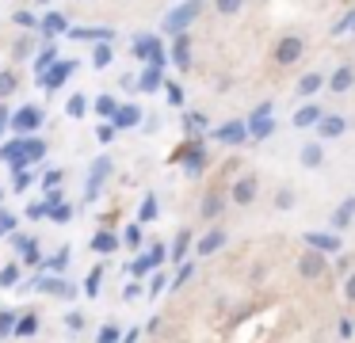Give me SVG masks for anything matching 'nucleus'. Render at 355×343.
<instances>
[{
	"label": "nucleus",
	"mask_w": 355,
	"mask_h": 343,
	"mask_svg": "<svg viewBox=\"0 0 355 343\" xmlns=\"http://www.w3.org/2000/svg\"><path fill=\"white\" fill-rule=\"evenodd\" d=\"M111 157H96V164H92V172H88V183H85V202H96L100 198V191H103V179L111 175Z\"/></svg>",
	"instance_id": "20e7f679"
},
{
	"label": "nucleus",
	"mask_w": 355,
	"mask_h": 343,
	"mask_svg": "<svg viewBox=\"0 0 355 343\" xmlns=\"http://www.w3.org/2000/svg\"><path fill=\"white\" fill-rule=\"evenodd\" d=\"M42 157H46V141H42V137H24V164H19V172L39 164Z\"/></svg>",
	"instance_id": "2eb2a0df"
},
{
	"label": "nucleus",
	"mask_w": 355,
	"mask_h": 343,
	"mask_svg": "<svg viewBox=\"0 0 355 343\" xmlns=\"http://www.w3.org/2000/svg\"><path fill=\"white\" fill-rule=\"evenodd\" d=\"M96 137H100L103 145H107V141H115V126H111V122H103V126L96 130Z\"/></svg>",
	"instance_id": "5fc2aeb1"
},
{
	"label": "nucleus",
	"mask_w": 355,
	"mask_h": 343,
	"mask_svg": "<svg viewBox=\"0 0 355 343\" xmlns=\"http://www.w3.org/2000/svg\"><path fill=\"white\" fill-rule=\"evenodd\" d=\"M222 210H225V198H222V195H207V202H202V210H199V213H202L207 221H214Z\"/></svg>",
	"instance_id": "c756f323"
},
{
	"label": "nucleus",
	"mask_w": 355,
	"mask_h": 343,
	"mask_svg": "<svg viewBox=\"0 0 355 343\" xmlns=\"http://www.w3.org/2000/svg\"><path fill=\"white\" fill-rule=\"evenodd\" d=\"M161 290H164V274L157 271V274H153V282H149V294H161Z\"/></svg>",
	"instance_id": "69168bd1"
},
{
	"label": "nucleus",
	"mask_w": 355,
	"mask_h": 343,
	"mask_svg": "<svg viewBox=\"0 0 355 343\" xmlns=\"http://www.w3.org/2000/svg\"><path fill=\"white\" fill-rule=\"evenodd\" d=\"M275 206H279V210H291V206H294V191H279V195H275Z\"/></svg>",
	"instance_id": "3c124183"
},
{
	"label": "nucleus",
	"mask_w": 355,
	"mask_h": 343,
	"mask_svg": "<svg viewBox=\"0 0 355 343\" xmlns=\"http://www.w3.org/2000/svg\"><path fill=\"white\" fill-rule=\"evenodd\" d=\"M39 30L46 35V42H54L58 35H69V19H65L62 12H46V15L39 19Z\"/></svg>",
	"instance_id": "9d476101"
},
{
	"label": "nucleus",
	"mask_w": 355,
	"mask_h": 343,
	"mask_svg": "<svg viewBox=\"0 0 355 343\" xmlns=\"http://www.w3.org/2000/svg\"><path fill=\"white\" fill-rule=\"evenodd\" d=\"M119 244H123V240H119L115 233H107V229H103V233H96V236H92V252H100V256H107V252H115Z\"/></svg>",
	"instance_id": "b1692460"
},
{
	"label": "nucleus",
	"mask_w": 355,
	"mask_h": 343,
	"mask_svg": "<svg viewBox=\"0 0 355 343\" xmlns=\"http://www.w3.org/2000/svg\"><path fill=\"white\" fill-rule=\"evenodd\" d=\"M35 286L50 290L54 297H73V286H69V282H58V279H35Z\"/></svg>",
	"instance_id": "a878e982"
},
{
	"label": "nucleus",
	"mask_w": 355,
	"mask_h": 343,
	"mask_svg": "<svg viewBox=\"0 0 355 343\" xmlns=\"http://www.w3.org/2000/svg\"><path fill=\"white\" fill-rule=\"evenodd\" d=\"M16 88H19V76L12 73V69H0V103H4Z\"/></svg>",
	"instance_id": "bb28decb"
},
{
	"label": "nucleus",
	"mask_w": 355,
	"mask_h": 343,
	"mask_svg": "<svg viewBox=\"0 0 355 343\" xmlns=\"http://www.w3.org/2000/svg\"><path fill=\"white\" fill-rule=\"evenodd\" d=\"M100 279H103V267H92V274L85 279V290H88V297H96V290H100Z\"/></svg>",
	"instance_id": "c03bdc74"
},
{
	"label": "nucleus",
	"mask_w": 355,
	"mask_h": 343,
	"mask_svg": "<svg viewBox=\"0 0 355 343\" xmlns=\"http://www.w3.org/2000/svg\"><path fill=\"white\" fill-rule=\"evenodd\" d=\"M332 30H336V35H344V30H355V12H347V15H344V23H336Z\"/></svg>",
	"instance_id": "4d7b16f0"
},
{
	"label": "nucleus",
	"mask_w": 355,
	"mask_h": 343,
	"mask_svg": "<svg viewBox=\"0 0 355 343\" xmlns=\"http://www.w3.org/2000/svg\"><path fill=\"white\" fill-rule=\"evenodd\" d=\"M207 126V118H202V114H187V130H202Z\"/></svg>",
	"instance_id": "e2e57ef3"
},
{
	"label": "nucleus",
	"mask_w": 355,
	"mask_h": 343,
	"mask_svg": "<svg viewBox=\"0 0 355 343\" xmlns=\"http://www.w3.org/2000/svg\"><path fill=\"white\" fill-rule=\"evenodd\" d=\"M65 263H69V248H62L58 256H50L42 267H46V271H65Z\"/></svg>",
	"instance_id": "a19ab883"
},
{
	"label": "nucleus",
	"mask_w": 355,
	"mask_h": 343,
	"mask_svg": "<svg viewBox=\"0 0 355 343\" xmlns=\"http://www.w3.org/2000/svg\"><path fill=\"white\" fill-rule=\"evenodd\" d=\"M225 240H230V233H225V229H210L207 236H199V244H195V256H214L218 248H225Z\"/></svg>",
	"instance_id": "ddd939ff"
},
{
	"label": "nucleus",
	"mask_w": 355,
	"mask_h": 343,
	"mask_svg": "<svg viewBox=\"0 0 355 343\" xmlns=\"http://www.w3.org/2000/svg\"><path fill=\"white\" fill-rule=\"evenodd\" d=\"M12 23H16V27H24V30H31V35L39 30V15H35V12H27V8H19V12L12 15Z\"/></svg>",
	"instance_id": "2f4dec72"
},
{
	"label": "nucleus",
	"mask_w": 355,
	"mask_h": 343,
	"mask_svg": "<svg viewBox=\"0 0 355 343\" xmlns=\"http://www.w3.org/2000/svg\"><path fill=\"white\" fill-rule=\"evenodd\" d=\"M92 111L100 114V118H115V111H119V103H115V96H96V103H92Z\"/></svg>",
	"instance_id": "c85d7f7f"
},
{
	"label": "nucleus",
	"mask_w": 355,
	"mask_h": 343,
	"mask_svg": "<svg viewBox=\"0 0 355 343\" xmlns=\"http://www.w3.org/2000/svg\"><path fill=\"white\" fill-rule=\"evenodd\" d=\"M172 61H176V69L191 65V38L187 35H176V42H172Z\"/></svg>",
	"instance_id": "aec40b11"
},
{
	"label": "nucleus",
	"mask_w": 355,
	"mask_h": 343,
	"mask_svg": "<svg viewBox=\"0 0 355 343\" xmlns=\"http://www.w3.org/2000/svg\"><path fill=\"white\" fill-rule=\"evenodd\" d=\"M62 183H65V172H62V168H50V172L42 175V187H46V191H58Z\"/></svg>",
	"instance_id": "ea45409f"
},
{
	"label": "nucleus",
	"mask_w": 355,
	"mask_h": 343,
	"mask_svg": "<svg viewBox=\"0 0 355 343\" xmlns=\"http://www.w3.org/2000/svg\"><path fill=\"white\" fill-rule=\"evenodd\" d=\"M16 279H19V271H16V267H4V271H0V286H12Z\"/></svg>",
	"instance_id": "6e6d98bb"
},
{
	"label": "nucleus",
	"mask_w": 355,
	"mask_h": 343,
	"mask_svg": "<svg viewBox=\"0 0 355 343\" xmlns=\"http://www.w3.org/2000/svg\"><path fill=\"white\" fill-rule=\"evenodd\" d=\"M54 65H58V46H54V42L39 46V53H35V61H31L35 76H39V80H42V76H46V73H50V69H54Z\"/></svg>",
	"instance_id": "f8f14e48"
},
{
	"label": "nucleus",
	"mask_w": 355,
	"mask_h": 343,
	"mask_svg": "<svg viewBox=\"0 0 355 343\" xmlns=\"http://www.w3.org/2000/svg\"><path fill=\"white\" fill-rule=\"evenodd\" d=\"M134 58L149 61V65H157V69H164L168 53H164V46H161V38H157V35H138V38H134Z\"/></svg>",
	"instance_id": "7ed1b4c3"
},
{
	"label": "nucleus",
	"mask_w": 355,
	"mask_h": 343,
	"mask_svg": "<svg viewBox=\"0 0 355 343\" xmlns=\"http://www.w3.org/2000/svg\"><path fill=\"white\" fill-rule=\"evenodd\" d=\"M12 229H16V213H8V210H0V236H8Z\"/></svg>",
	"instance_id": "de8ad7c7"
},
{
	"label": "nucleus",
	"mask_w": 355,
	"mask_h": 343,
	"mask_svg": "<svg viewBox=\"0 0 355 343\" xmlns=\"http://www.w3.org/2000/svg\"><path fill=\"white\" fill-rule=\"evenodd\" d=\"M65 324H69V332H80V328H85V317H80V313H69Z\"/></svg>",
	"instance_id": "bf43d9fd"
},
{
	"label": "nucleus",
	"mask_w": 355,
	"mask_h": 343,
	"mask_svg": "<svg viewBox=\"0 0 355 343\" xmlns=\"http://www.w3.org/2000/svg\"><path fill=\"white\" fill-rule=\"evenodd\" d=\"M344 297H347V301H355V271L347 274V282H344Z\"/></svg>",
	"instance_id": "680f3d73"
},
{
	"label": "nucleus",
	"mask_w": 355,
	"mask_h": 343,
	"mask_svg": "<svg viewBox=\"0 0 355 343\" xmlns=\"http://www.w3.org/2000/svg\"><path fill=\"white\" fill-rule=\"evenodd\" d=\"M111 58H115L111 42H100V46L92 50V65H96V69H107V65H111Z\"/></svg>",
	"instance_id": "f704fd0d"
},
{
	"label": "nucleus",
	"mask_w": 355,
	"mask_h": 343,
	"mask_svg": "<svg viewBox=\"0 0 355 343\" xmlns=\"http://www.w3.org/2000/svg\"><path fill=\"white\" fill-rule=\"evenodd\" d=\"M241 4H245V0H214L218 15H237V12H241Z\"/></svg>",
	"instance_id": "37998d69"
},
{
	"label": "nucleus",
	"mask_w": 355,
	"mask_h": 343,
	"mask_svg": "<svg viewBox=\"0 0 355 343\" xmlns=\"http://www.w3.org/2000/svg\"><path fill=\"white\" fill-rule=\"evenodd\" d=\"M12 53H16V58H31V53H39V46H35L31 35H24L16 46H12Z\"/></svg>",
	"instance_id": "4c0bfd02"
},
{
	"label": "nucleus",
	"mask_w": 355,
	"mask_h": 343,
	"mask_svg": "<svg viewBox=\"0 0 355 343\" xmlns=\"http://www.w3.org/2000/svg\"><path fill=\"white\" fill-rule=\"evenodd\" d=\"M176 160H184V172H187V175H199L202 168H207V152H202V137H195L191 145H184V149L176 152Z\"/></svg>",
	"instance_id": "39448f33"
},
{
	"label": "nucleus",
	"mask_w": 355,
	"mask_h": 343,
	"mask_svg": "<svg viewBox=\"0 0 355 343\" xmlns=\"http://www.w3.org/2000/svg\"><path fill=\"white\" fill-rule=\"evenodd\" d=\"M27 218H31V221H42V218H50L46 202H35V206H27Z\"/></svg>",
	"instance_id": "8fccbe9b"
},
{
	"label": "nucleus",
	"mask_w": 355,
	"mask_h": 343,
	"mask_svg": "<svg viewBox=\"0 0 355 343\" xmlns=\"http://www.w3.org/2000/svg\"><path fill=\"white\" fill-rule=\"evenodd\" d=\"M352 84H355V69H352V65H340L336 73L329 76V88H332V91H347Z\"/></svg>",
	"instance_id": "4be33fe9"
},
{
	"label": "nucleus",
	"mask_w": 355,
	"mask_h": 343,
	"mask_svg": "<svg viewBox=\"0 0 355 343\" xmlns=\"http://www.w3.org/2000/svg\"><path fill=\"white\" fill-rule=\"evenodd\" d=\"M321 160H324V152H321V145H317V141L302 145V164H306V168H321Z\"/></svg>",
	"instance_id": "cd10ccee"
},
{
	"label": "nucleus",
	"mask_w": 355,
	"mask_h": 343,
	"mask_svg": "<svg viewBox=\"0 0 355 343\" xmlns=\"http://www.w3.org/2000/svg\"><path fill=\"white\" fill-rule=\"evenodd\" d=\"M4 130H12V107L8 103H0V134Z\"/></svg>",
	"instance_id": "864d4df0"
},
{
	"label": "nucleus",
	"mask_w": 355,
	"mask_h": 343,
	"mask_svg": "<svg viewBox=\"0 0 355 343\" xmlns=\"http://www.w3.org/2000/svg\"><path fill=\"white\" fill-rule=\"evenodd\" d=\"M24 263H31V267H39V263H42V259H39V244H35V240H27V244H24Z\"/></svg>",
	"instance_id": "49530a36"
},
{
	"label": "nucleus",
	"mask_w": 355,
	"mask_h": 343,
	"mask_svg": "<svg viewBox=\"0 0 355 343\" xmlns=\"http://www.w3.org/2000/svg\"><path fill=\"white\" fill-rule=\"evenodd\" d=\"M153 218H157V198L146 195V198H141V210H138V225H141V221H153Z\"/></svg>",
	"instance_id": "58836bf2"
},
{
	"label": "nucleus",
	"mask_w": 355,
	"mask_h": 343,
	"mask_svg": "<svg viewBox=\"0 0 355 343\" xmlns=\"http://www.w3.org/2000/svg\"><path fill=\"white\" fill-rule=\"evenodd\" d=\"M35 183V172L27 168V172H16V179H12V191H27Z\"/></svg>",
	"instance_id": "a18cd8bd"
},
{
	"label": "nucleus",
	"mask_w": 355,
	"mask_h": 343,
	"mask_svg": "<svg viewBox=\"0 0 355 343\" xmlns=\"http://www.w3.org/2000/svg\"><path fill=\"white\" fill-rule=\"evenodd\" d=\"M214 141L245 145V141H248V126H245V122H225V126H218V130H214Z\"/></svg>",
	"instance_id": "9b49d317"
},
{
	"label": "nucleus",
	"mask_w": 355,
	"mask_h": 343,
	"mask_svg": "<svg viewBox=\"0 0 355 343\" xmlns=\"http://www.w3.org/2000/svg\"><path fill=\"white\" fill-rule=\"evenodd\" d=\"M199 12H202V0H184L180 8H172V12H168L164 30H168V35H187V27L199 19Z\"/></svg>",
	"instance_id": "f257e3e1"
},
{
	"label": "nucleus",
	"mask_w": 355,
	"mask_h": 343,
	"mask_svg": "<svg viewBox=\"0 0 355 343\" xmlns=\"http://www.w3.org/2000/svg\"><path fill=\"white\" fill-rule=\"evenodd\" d=\"M39 332V317L35 313H24V317L16 320V335H35Z\"/></svg>",
	"instance_id": "e433bc0d"
},
{
	"label": "nucleus",
	"mask_w": 355,
	"mask_h": 343,
	"mask_svg": "<svg viewBox=\"0 0 355 343\" xmlns=\"http://www.w3.org/2000/svg\"><path fill=\"white\" fill-rule=\"evenodd\" d=\"M168 103H176V107L184 103V91H180L176 84H168Z\"/></svg>",
	"instance_id": "338daca9"
},
{
	"label": "nucleus",
	"mask_w": 355,
	"mask_h": 343,
	"mask_svg": "<svg viewBox=\"0 0 355 343\" xmlns=\"http://www.w3.org/2000/svg\"><path fill=\"white\" fill-rule=\"evenodd\" d=\"M123 240H126V248H141V225H126Z\"/></svg>",
	"instance_id": "79ce46f5"
},
{
	"label": "nucleus",
	"mask_w": 355,
	"mask_h": 343,
	"mask_svg": "<svg viewBox=\"0 0 355 343\" xmlns=\"http://www.w3.org/2000/svg\"><path fill=\"white\" fill-rule=\"evenodd\" d=\"M191 271H195V267H191V263H184V267H180V274H176V286H184V282H187V279H191Z\"/></svg>",
	"instance_id": "0e129e2a"
},
{
	"label": "nucleus",
	"mask_w": 355,
	"mask_h": 343,
	"mask_svg": "<svg viewBox=\"0 0 355 343\" xmlns=\"http://www.w3.org/2000/svg\"><path fill=\"white\" fill-rule=\"evenodd\" d=\"M355 218V198H344V206L336 210V218H332V225L336 229H347V221Z\"/></svg>",
	"instance_id": "c9c22d12"
},
{
	"label": "nucleus",
	"mask_w": 355,
	"mask_h": 343,
	"mask_svg": "<svg viewBox=\"0 0 355 343\" xmlns=\"http://www.w3.org/2000/svg\"><path fill=\"white\" fill-rule=\"evenodd\" d=\"M347 130V122L340 118V114H324L321 122H317V137H321V141H332V137H340Z\"/></svg>",
	"instance_id": "a211bd4d"
},
{
	"label": "nucleus",
	"mask_w": 355,
	"mask_h": 343,
	"mask_svg": "<svg viewBox=\"0 0 355 343\" xmlns=\"http://www.w3.org/2000/svg\"><path fill=\"white\" fill-rule=\"evenodd\" d=\"M324 267H329V259H324L321 252H313V248H309L306 256L298 259V274H302V279H321Z\"/></svg>",
	"instance_id": "1a4fd4ad"
},
{
	"label": "nucleus",
	"mask_w": 355,
	"mask_h": 343,
	"mask_svg": "<svg viewBox=\"0 0 355 343\" xmlns=\"http://www.w3.org/2000/svg\"><path fill=\"white\" fill-rule=\"evenodd\" d=\"M8 332H16V317L12 313H0V335H8Z\"/></svg>",
	"instance_id": "603ef678"
},
{
	"label": "nucleus",
	"mask_w": 355,
	"mask_h": 343,
	"mask_svg": "<svg viewBox=\"0 0 355 343\" xmlns=\"http://www.w3.org/2000/svg\"><path fill=\"white\" fill-rule=\"evenodd\" d=\"M248 134H252L256 141H268V137L275 134V122H271V118H260V114H252V122H248Z\"/></svg>",
	"instance_id": "5701e85b"
},
{
	"label": "nucleus",
	"mask_w": 355,
	"mask_h": 343,
	"mask_svg": "<svg viewBox=\"0 0 355 343\" xmlns=\"http://www.w3.org/2000/svg\"><path fill=\"white\" fill-rule=\"evenodd\" d=\"M65 114H69V118H85V114H88V99L80 96V91H77V96H69V103H65Z\"/></svg>",
	"instance_id": "72a5a7b5"
},
{
	"label": "nucleus",
	"mask_w": 355,
	"mask_h": 343,
	"mask_svg": "<svg viewBox=\"0 0 355 343\" xmlns=\"http://www.w3.org/2000/svg\"><path fill=\"white\" fill-rule=\"evenodd\" d=\"M306 244H309L313 252H321V256L340 252V236H336V233H306Z\"/></svg>",
	"instance_id": "dca6fc26"
},
{
	"label": "nucleus",
	"mask_w": 355,
	"mask_h": 343,
	"mask_svg": "<svg viewBox=\"0 0 355 343\" xmlns=\"http://www.w3.org/2000/svg\"><path fill=\"white\" fill-rule=\"evenodd\" d=\"M50 218L58 221V225H62V221H69L73 218V206L69 202H62V206H54V210H50Z\"/></svg>",
	"instance_id": "09e8293b"
},
{
	"label": "nucleus",
	"mask_w": 355,
	"mask_h": 343,
	"mask_svg": "<svg viewBox=\"0 0 355 343\" xmlns=\"http://www.w3.org/2000/svg\"><path fill=\"white\" fill-rule=\"evenodd\" d=\"M321 84H324L321 73H306V76L298 80V91H302V96H313V91H321Z\"/></svg>",
	"instance_id": "473e14b6"
},
{
	"label": "nucleus",
	"mask_w": 355,
	"mask_h": 343,
	"mask_svg": "<svg viewBox=\"0 0 355 343\" xmlns=\"http://www.w3.org/2000/svg\"><path fill=\"white\" fill-rule=\"evenodd\" d=\"M164 256H168V252H164V244H153V248H149V252H141V256L130 263V274H134V279H141V274L157 271V267L164 263Z\"/></svg>",
	"instance_id": "423d86ee"
},
{
	"label": "nucleus",
	"mask_w": 355,
	"mask_h": 343,
	"mask_svg": "<svg viewBox=\"0 0 355 343\" xmlns=\"http://www.w3.org/2000/svg\"><path fill=\"white\" fill-rule=\"evenodd\" d=\"M73 73H77V61H58V65L50 69V73L42 76L39 84H42V88H46V91H58V88H62V84L69 80Z\"/></svg>",
	"instance_id": "6e6552de"
},
{
	"label": "nucleus",
	"mask_w": 355,
	"mask_h": 343,
	"mask_svg": "<svg viewBox=\"0 0 355 343\" xmlns=\"http://www.w3.org/2000/svg\"><path fill=\"white\" fill-rule=\"evenodd\" d=\"M138 122H141V107H138V103H119L111 126H115V130H134Z\"/></svg>",
	"instance_id": "4468645a"
},
{
	"label": "nucleus",
	"mask_w": 355,
	"mask_h": 343,
	"mask_svg": "<svg viewBox=\"0 0 355 343\" xmlns=\"http://www.w3.org/2000/svg\"><path fill=\"white\" fill-rule=\"evenodd\" d=\"M340 335H344V340H347V335H355V320H352V317L340 320Z\"/></svg>",
	"instance_id": "052dcab7"
},
{
	"label": "nucleus",
	"mask_w": 355,
	"mask_h": 343,
	"mask_svg": "<svg viewBox=\"0 0 355 343\" xmlns=\"http://www.w3.org/2000/svg\"><path fill=\"white\" fill-rule=\"evenodd\" d=\"M256 187H260V183H256V175H241L237 183H233V202L237 206H248L256 198Z\"/></svg>",
	"instance_id": "f3484780"
},
{
	"label": "nucleus",
	"mask_w": 355,
	"mask_h": 343,
	"mask_svg": "<svg viewBox=\"0 0 355 343\" xmlns=\"http://www.w3.org/2000/svg\"><path fill=\"white\" fill-rule=\"evenodd\" d=\"M100 343H119V328H115V324H107V328L100 332Z\"/></svg>",
	"instance_id": "13d9d810"
},
{
	"label": "nucleus",
	"mask_w": 355,
	"mask_h": 343,
	"mask_svg": "<svg viewBox=\"0 0 355 343\" xmlns=\"http://www.w3.org/2000/svg\"><path fill=\"white\" fill-rule=\"evenodd\" d=\"M321 118H324V111H321V107H317V103H306L298 114H294V126H298V130H306V126H317Z\"/></svg>",
	"instance_id": "412c9836"
},
{
	"label": "nucleus",
	"mask_w": 355,
	"mask_h": 343,
	"mask_svg": "<svg viewBox=\"0 0 355 343\" xmlns=\"http://www.w3.org/2000/svg\"><path fill=\"white\" fill-rule=\"evenodd\" d=\"M69 38H80V42H88V38H92V42L100 46V42H111V38H115V30H107V27H69Z\"/></svg>",
	"instance_id": "6ab92c4d"
},
{
	"label": "nucleus",
	"mask_w": 355,
	"mask_h": 343,
	"mask_svg": "<svg viewBox=\"0 0 355 343\" xmlns=\"http://www.w3.org/2000/svg\"><path fill=\"white\" fill-rule=\"evenodd\" d=\"M187 248H191V229H180L176 244H172V259H176V263H184V252Z\"/></svg>",
	"instance_id": "7c9ffc66"
},
{
	"label": "nucleus",
	"mask_w": 355,
	"mask_h": 343,
	"mask_svg": "<svg viewBox=\"0 0 355 343\" xmlns=\"http://www.w3.org/2000/svg\"><path fill=\"white\" fill-rule=\"evenodd\" d=\"M161 84H164V76H161V69H157V65H149L146 73L138 76V91H157Z\"/></svg>",
	"instance_id": "393cba45"
},
{
	"label": "nucleus",
	"mask_w": 355,
	"mask_h": 343,
	"mask_svg": "<svg viewBox=\"0 0 355 343\" xmlns=\"http://www.w3.org/2000/svg\"><path fill=\"white\" fill-rule=\"evenodd\" d=\"M306 53V42H302L298 35H286V38H279V46H275V61L279 65H294V61Z\"/></svg>",
	"instance_id": "0eeeda50"
},
{
	"label": "nucleus",
	"mask_w": 355,
	"mask_h": 343,
	"mask_svg": "<svg viewBox=\"0 0 355 343\" xmlns=\"http://www.w3.org/2000/svg\"><path fill=\"white\" fill-rule=\"evenodd\" d=\"M42 107L39 103H27L19 107V111H12V130H16V137H35V130L42 126Z\"/></svg>",
	"instance_id": "f03ea898"
}]
</instances>
